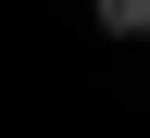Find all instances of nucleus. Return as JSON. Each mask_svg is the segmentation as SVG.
I'll list each match as a JSON object with an SVG mask.
<instances>
[{"label": "nucleus", "instance_id": "obj_2", "mask_svg": "<svg viewBox=\"0 0 150 138\" xmlns=\"http://www.w3.org/2000/svg\"><path fill=\"white\" fill-rule=\"evenodd\" d=\"M88 13H100V0H88Z\"/></svg>", "mask_w": 150, "mask_h": 138}, {"label": "nucleus", "instance_id": "obj_1", "mask_svg": "<svg viewBox=\"0 0 150 138\" xmlns=\"http://www.w3.org/2000/svg\"><path fill=\"white\" fill-rule=\"evenodd\" d=\"M100 25L112 38H150V0H100Z\"/></svg>", "mask_w": 150, "mask_h": 138}]
</instances>
